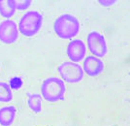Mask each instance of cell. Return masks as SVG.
Here are the masks:
<instances>
[{
	"label": "cell",
	"mask_w": 130,
	"mask_h": 126,
	"mask_svg": "<svg viewBox=\"0 0 130 126\" xmlns=\"http://www.w3.org/2000/svg\"><path fill=\"white\" fill-rule=\"evenodd\" d=\"M66 52H67V55L71 59V61H73L75 63L80 62L86 57L87 47H86V44L82 40L75 39L68 44Z\"/></svg>",
	"instance_id": "7"
},
{
	"label": "cell",
	"mask_w": 130,
	"mask_h": 126,
	"mask_svg": "<svg viewBox=\"0 0 130 126\" xmlns=\"http://www.w3.org/2000/svg\"><path fill=\"white\" fill-rule=\"evenodd\" d=\"M83 70L89 77H97L104 71V63L100 58L96 56L89 55L84 60Z\"/></svg>",
	"instance_id": "8"
},
{
	"label": "cell",
	"mask_w": 130,
	"mask_h": 126,
	"mask_svg": "<svg viewBox=\"0 0 130 126\" xmlns=\"http://www.w3.org/2000/svg\"><path fill=\"white\" fill-rule=\"evenodd\" d=\"M13 100V92L9 83L0 82V102L9 103Z\"/></svg>",
	"instance_id": "11"
},
{
	"label": "cell",
	"mask_w": 130,
	"mask_h": 126,
	"mask_svg": "<svg viewBox=\"0 0 130 126\" xmlns=\"http://www.w3.org/2000/svg\"><path fill=\"white\" fill-rule=\"evenodd\" d=\"M55 34L61 39H72L80 32V22L70 14L59 16L54 23Z\"/></svg>",
	"instance_id": "1"
},
{
	"label": "cell",
	"mask_w": 130,
	"mask_h": 126,
	"mask_svg": "<svg viewBox=\"0 0 130 126\" xmlns=\"http://www.w3.org/2000/svg\"><path fill=\"white\" fill-rule=\"evenodd\" d=\"M17 109L14 106H6L0 109V125L10 126L16 118Z\"/></svg>",
	"instance_id": "9"
},
{
	"label": "cell",
	"mask_w": 130,
	"mask_h": 126,
	"mask_svg": "<svg viewBox=\"0 0 130 126\" xmlns=\"http://www.w3.org/2000/svg\"><path fill=\"white\" fill-rule=\"evenodd\" d=\"M27 105L29 109L35 114H39L42 112V97L40 94L34 93L29 94L27 99Z\"/></svg>",
	"instance_id": "10"
},
{
	"label": "cell",
	"mask_w": 130,
	"mask_h": 126,
	"mask_svg": "<svg viewBox=\"0 0 130 126\" xmlns=\"http://www.w3.org/2000/svg\"><path fill=\"white\" fill-rule=\"evenodd\" d=\"M22 84H23V82H22V80L20 77L12 78L10 80V82H9V85H10L11 89H16V90L22 87Z\"/></svg>",
	"instance_id": "14"
},
{
	"label": "cell",
	"mask_w": 130,
	"mask_h": 126,
	"mask_svg": "<svg viewBox=\"0 0 130 126\" xmlns=\"http://www.w3.org/2000/svg\"><path fill=\"white\" fill-rule=\"evenodd\" d=\"M43 25V16L36 11H29L22 16L19 22V31L25 37L35 36Z\"/></svg>",
	"instance_id": "3"
},
{
	"label": "cell",
	"mask_w": 130,
	"mask_h": 126,
	"mask_svg": "<svg viewBox=\"0 0 130 126\" xmlns=\"http://www.w3.org/2000/svg\"><path fill=\"white\" fill-rule=\"evenodd\" d=\"M12 7L15 10H26L31 5V0H10Z\"/></svg>",
	"instance_id": "13"
},
{
	"label": "cell",
	"mask_w": 130,
	"mask_h": 126,
	"mask_svg": "<svg viewBox=\"0 0 130 126\" xmlns=\"http://www.w3.org/2000/svg\"><path fill=\"white\" fill-rule=\"evenodd\" d=\"M58 73L62 80L70 83H77L84 78V70L81 65L72 61H65L58 66Z\"/></svg>",
	"instance_id": "4"
},
{
	"label": "cell",
	"mask_w": 130,
	"mask_h": 126,
	"mask_svg": "<svg viewBox=\"0 0 130 126\" xmlns=\"http://www.w3.org/2000/svg\"><path fill=\"white\" fill-rule=\"evenodd\" d=\"M16 10L12 7L10 0H0V15L6 17V19H10L14 16Z\"/></svg>",
	"instance_id": "12"
},
{
	"label": "cell",
	"mask_w": 130,
	"mask_h": 126,
	"mask_svg": "<svg viewBox=\"0 0 130 126\" xmlns=\"http://www.w3.org/2000/svg\"><path fill=\"white\" fill-rule=\"evenodd\" d=\"M66 86L59 78L51 77L46 79L41 85V94L48 102H58L64 99Z\"/></svg>",
	"instance_id": "2"
},
{
	"label": "cell",
	"mask_w": 130,
	"mask_h": 126,
	"mask_svg": "<svg viewBox=\"0 0 130 126\" xmlns=\"http://www.w3.org/2000/svg\"><path fill=\"white\" fill-rule=\"evenodd\" d=\"M19 32L16 22L11 20H6L0 23V41L3 44H14L19 39Z\"/></svg>",
	"instance_id": "6"
},
{
	"label": "cell",
	"mask_w": 130,
	"mask_h": 126,
	"mask_svg": "<svg viewBox=\"0 0 130 126\" xmlns=\"http://www.w3.org/2000/svg\"><path fill=\"white\" fill-rule=\"evenodd\" d=\"M87 48L94 56L103 57L107 55L108 47L106 39L101 33L97 31H91L87 35Z\"/></svg>",
	"instance_id": "5"
}]
</instances>
